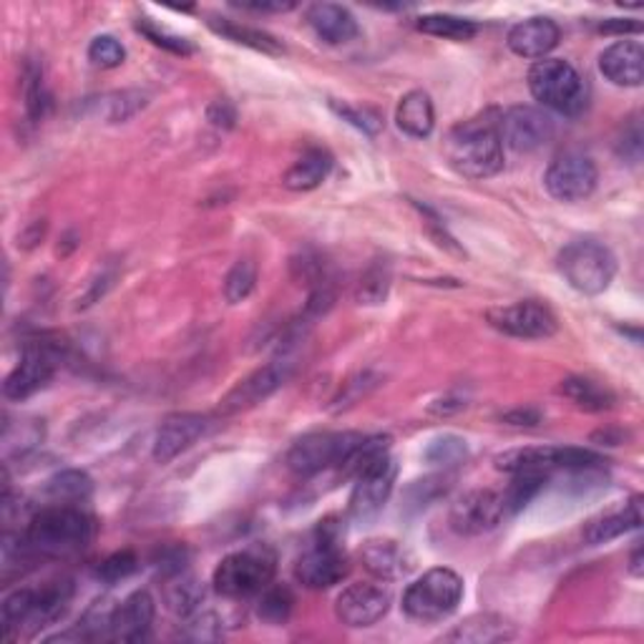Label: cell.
Returning a JSON list of instances; mask_svg holds the SVG:
<instances>
[{
	"mask_svg": "<svg viewBox=\"0 0 644 644\" xmlns=\"http://www.w3.org/2000/svg\"><path fill=\"white\" fill-rule=\"evenodd\" d=\"M96 537V519L76 503H53L33 513L25 527V544L41 557H71L84 551Z\"/></svg>",
	"mask_w": 644,
	"mask_h": 644,
	"instance_id": "cell-1",
	"label": "cell"
},
{
	"mask_svg": "<svg viewBox=\"0 0 644 644\" xmlns=\"http://www.w3.org/2000/svg\"><path fill=\"white\" fill-rule=\"evenodd\" d=\"M448 167L468 179H489L503 169V144L491 118H468L446 134Z\"/></svg>",
	"mask_w": 644,
	"mask_h": 644,
	"instance_id": "cell-2",
	"label": "cell"
},
{
	"mask_svg": "<svg viewBox=\"0 0 644 644\" xmlns=\"http://www.w3.org/2000/svg\"><path fill=\"white\" fill-rule=\"evenodd\" d=\"M73 600V584L69 579L63 582H49L39 589H15L6 596L3 610V632L6 637H15V634H35L49 624L59 622L63 614L69 612V604Z\"/></svg>",
	"mask_w": 644,
	"mask_h": 644,
	"instance_id": "cell-3",
	"label": "cell"
},
{
	"mask_svg": "<svg viewBox=\"0 0 644 644\" xmlns=\"http://www.w3.org/2000/svg\"><path fill=\"white\" fill-rule=\"evenodd\" d=\"M529 91L541 106L577 116L586 106V84L564 59H541L529 69Z\"/></svg>",
	"mask_w": 644,
	"mask_h": 644,
	"instance_id": "cell-4",
	"label": "cell"
},
{
	"mask_svg": "<svg viewBox=\"0 0 644 644\" xmlns=\"http://www.w3.org/2000/svg\"><path fill=\"white\" fill-rule=\"evenodd\" d=\"M274 572H278L274 551L267 547H250L219 561L211 584H215L217 594L227 596V600H245V596H255L264 586H270Z\"/></svg>",
	"mask_w": 644,
	"mask_h": 644,
	"instance_id": "cell-5",
	"label": "cell"
},
{
	"mask_svg": "<svg viewBox=\"0 0 644 644\" xmlns=\"http://www.w3.org/2000/svg\"><path fill=\"white\" fill-rule=\"evenodd\" d=\"M464 600V579L454 569L436 567L413 582L403 594V612L416 622H440Z\"/></svg>",
	"mask_w": 644,
	"mask_h": 644,
	"instance_id": "cell-6",
	"label": "cell"
},
{
	"mask_svg": "<svg viewBox=\"0 0 644 644\" xmlns=\"http://www.w3.org/2000/svg\"><path fill=\"white\" fill-rule=\"evenodd\" d=\"M559 272L582 294H602L610 290L616 274V257L596 239H574L559 252Z\"/></svg>",
	"mask_w": 644,
	"mask_h": 644,
	"instance_id": "cell-7",
	"label": "cell"
},
{
	"mask_svg": "<svg viewBox=\"0 0 644 644\" xmlns=\"http://www.w3.org/2000/svg\"><path fill=\"white\" fill-rule=\"evenodd\" d=\"M606 464L600 454L574 446H531L513 448L496 458V468L506 474H554V471H592Z\"/></svg>",
	"mask_w": 644,
	"mask_h": 644,
	"instance_id": "cell-8",
	"label": "cell"
},
{
	"mask_svg": "<svg viewBox=\"0 0 644 644\" xmlns=\"http://www.w3.org/2000/svg\"><path fill=\"white\" fill-rule=\"evenodd\" d=\"M361 434H330V430H322V434H308L298 438L288 450V468L298 476H315L325 468H343L347 464L357 446L363 444Z\"/></svg>",
	"mask_w": 644,
	"mask_h": 644,
	"instance_id": "cell-9",
	"label": "cell"
},
{
	"mask_svg": "<svg viewBox=\"0 0 644 644\" xmlns=\"http://www.w3.org/2000/svg\"><path fill=\"white\" fill-rule=\"evenodd\" d=\"M491 328L519 340H547L559 330V320L549 305L539 300H521L513 305L489 310Z\"/></svg>",
	"mask_w": 644,
	"mask_h": 644,
	"instance_id": "cell-10",
	"label": "cell"
},
{
	"mask_svg": "<svg viewBox=\"0 0 644 644\" xmlns=\"http://www.w3.org/2000/svg\"><path fill=\"white\" fill-rule=\"evenodd\" d=\"M596 164L582 152H564L549 164L544 187L559 201H582L596 189Z\"/></svg>",
	"mask_w": 644,
	"mask_h": 644,
	"instance_id": "cell-11",
	"label": "cell"
},
{
	"mask_svg": "<svg viewBox=\"0 0 644 644\" xmlns=\"http://www.w3.org/2000/svg\"><path fill=\"white\" fill-rule=\"evenodd\" d=\"M351 574V559L340 541L318 539L294 564V577L308 589H330Z\"/></svg>",
	"mask_w": 644,
	"mask_h": 644,
	"instance_id": "cell-12",
	"label": "cell"
},
{
	"mask_svg": "<svg viewBox=\"0 0 644 644\" xmlns=\"http://www.w3.org/2000/svg\"><path fill=\"white\" fill-rule=\"evenodd\" d=\"M496 126H499L501 144L519 154L537 152L554 136V124H551V118L533 106L506 108Z\"/></svg>",
	"mask_w": 644,
	"mask_h": 644,
	"instance_id": "cell-13",
	"label": "cell"
},
{
	"mask_svg": "<svg viewBox=\"0 0 644 644\" xmlns=\"http://www.w3.org/2000/svg\"><path fill=\"white\" fill-rule=\"evenodd\" d=\"M395 468L391 454L375 458L373 464H367L361 474L355 476V489L351 494V513L357 521H367L378 517V511L388 501L395 484Z\"/></svg>",
	"mask_w": 644,
	"mask_h": 644,
	"instance_id": "cell-14",
	"label": "cell"
},
{
	"mask_svg": "<svg viewBox=\"0 0 644 644\" xmlns=\"http://www.w3.org/2000/svg\"><path fill=\"white\" fill-rule=\"evenodd\" d=\"M56 373V355L49 345H25L21 363L13 367L3 383V395L8 401H25L43 391Z\"/></svg>",
	"mask_w": 644,
	"mask_h": 644,
	"instance_id": "cell-15",
	"label": "cell"
},
{
	"mask_svg": "<svg viewBox=\"0 0 644 644\" xmlns=\"http://www.w3.org/2000/svg\"><path fill=\"white\" fill-rule=\"evenodd\" d=\"M292 373V365L288 361H272L267 363L260 371H255L247 375L245 381H239L232 391H229L222 403H219V411L232 416V413L255 408L257 403H262L270 398L274 391H280L284 383H288Z\"/></svg>",
	"mask_w": 644,
	"mask_h": 644,
	"instance_id": "cell-16",
	"label": "cell"
},
{
	"mask_svg": "<svg viewBox=\"0 0 644 644\" xmlns=\"http://www.w3.org/2000/svg\"><path fill=\"white\" fill-rule=\"evenodd\" d=\"M391 610V592L378 584H351L337 594L335 614L347 627H373Z\"/></svg>",
	"mask_w": 644,
	"mask_h": 644,
	"instance_id": "cell-17",
	"label": "cell"
},
{
	"mask_svg": "<svg viewBox=\"0 0 644 644\" xmlns=\"http://www.w3.org/2000/svg\"><path fill=\"white\" fill-rule=\"evenodd\" d=\"M506 519L503 499L496 491H471L450 509V529L461 537H478L499 527Z\"/></svg>",
	"mask_w": 644,
	"mask_h": 644,
	"instance_id": "cell-18",
	"label": "cell"
},
{
	"mask_svg": "<svg viewBox=\"0 0 644 644\" xmlns=\"http://www.w3.org/2000/svg\"><path fill=\"white\" fill-rule=\"evenodd\" d=\"M207 434V418L199 413H174L162 423L154 438V461L169 464Z\"/></svg>",
	"mask_w": 644,
	"mask_h": 644,
	"instance_id": "cell-19",
	"label": "cell"
},
{
	"mask_svg": "<svg viewBox=\"0 0 644 644\" xmlns=\"http://www.w3.org/2000/svg\"><path fill=\"white\" fill-rule=\"evenodd\" d=\"M361 561L367 572L375 579H383V582H395V579L408 577L413 567H416V559H413L411 551L395 539L365 541L361 547Z\"/></svg>",
	"mask_w": 644,
	"mask_h": 644,
	"instance_id": "cell-20",
	"label": "cell"
},
{
	"mask_svg": "<svg viewBox=\"0 0 644 644\" xmlns=\"http://www.w3.org/2000/svg\"><path fill=\"white\" fill-rule=\"evenodd\" d=\"M600 71L622 89H637L644 81V49L637 41H616L600 53Z\"/></svg>",
	"mask_w": 644,
	"mask_h": 644,
	"instance_id": "cell-21",
	"label": "cell"
},
{
	"mask_svg": "<svg viewBox=\"0 0 644 644\" xmlns=\"http://www.w3.org/2000/svg\"><path fill=\"white\" fill-rule=\"evenodd\" d=\"M559 25L547 15H533L513 25L509 31V49L521 59H533L541 61L547 59V53H551L559 45Z\"/></svg>",
	"mask_w": 644,
	"mask_h": 644,
	"instance_id": "cell-22",
	"label": "cell"
},
{
	"mask_svg": "<svg viewBox=\"0 0 644 644\" xmlns=\"http://www.w3.org/2000/svg\"><path fill=\"white\" fill-rule=\"evenodd\" d=\"M154 600L146 589L128 594L122 604H116L112 622V640L116 642H139L146 640L154 624Z\"/></svg>",
	"mask_w": 644,
	"mask_h": 644,
	"instance_id": "cell-23",
	"label": "cell"
},
{
	"mask_svg": "<svg viewBox=\"0 0 644 644\" xmlns=\"http://www.w3.org/2000/svg\"><path fill=\"white\" fill-rule=\"evenodd\" d=\"M308 23H310V29L318 33V39L330 45L351 43L357 35L355 15L347 11L345 6H337V3L310 6Z\"/></svg>",
	"mask_w": 644,
	"mask_h": 644,
	"instance_id": "cell-24",
	"label": "cell"
},
{
	"mask_svg": "<svg viewBox=\"0 0 644 644\" xmlns=\"http://www.w3.org/2000/svg\"><path fill=\"white\" fill-rule=\"evenodd\" d=\"M640 527H642V499L634 496V499L630 503H624L620 511L602 513V517L589 521L584 529V541L592 547L606 544V541L620 539L622 533Z\"/></svg>",
	"mask_w": 644,
	"mask_h": 644,
	"instance_id": "cell-25",
	"label": "cell"
},
{
	"mask_svg": "<svg viewBox=\"0 0 644 644\" xmlns=\"http://www.w3.org/2000/svg\"><path fill=\"white\" fill-rule=\"evenodd\" d=\"M395 122H398V128L403 134L413 136V139H426L436 126L434 101H430L426 91L420 89L408 91V94L398 101Z\"/></svg>",
	"mask_w": 644,
	"mask_h": 644,
	"instance_id": "cell-26",
	"label": "cell"
},
{
	"mask_svg": "<svg viewBox=\"0 0 644 644\" xmlns=\"http://www.w3.org/2000/svg\"><path fill=\"white\" fill-rule=\"evenodd\" d=\"M513 637H517V630H513V624L506 622L503 616L476 614V616H468L466 622L456 624V630H450L444 640L464 642V644H494V642H506Z\"/></svg>",
	"mask_w": 644,
	"mask_h": 644,
	"instance_id": "cell-27",
	"label": "cell"
},
{
	"mask_svg": "<svg viewBox=\"0 0 644 644\" xmlns=\"http://www.w3.org/2000/svg\"><path fill=\"white\" fill-rule=\"evenodd\" d=\"M330 172H333V156L325 149L312 146V149H308L288 172H284L282 184L290 191H310L318 189L320 184L328 179Z\"/></svg>",
	"mask_w": 644,
	"mask_h": 644,
	"instance_id": "cell-28",
	"label": "cell"
},
{
	"mask_svg": "<svg viewBox=\"0 0 644 644\" xmlns=\"http://www.w3.org/2000/svg\"><path fill=\"white\" fill-rule=\"evenodd\" d=\"M559 393L574 403L577 408H582L586 413H604L614 408V393L606 388V385L596 383L592 378H584V375H569L559 383Z\"/></svg>",
	"mask_w": 644,
	"mask_h": 644,
	"instance_id": "cell-29",
	"label": "cell"
},
{
	"mask_svg": "<svg viewBox=\"0 0 644 644\" xmlns=\"http://www.w3.org/2000/svg\"><path fill=\"white\" fill-rule=\"evenodd\" d=\"M209 29L225 35L227 41L239 43V45H247V49H255L260 53H267V56H280L284 51L282 43L274 39V35L264 33L260 29H250V25H239L235 21H229V18H209Z\"/></svg>",
	"mask_w": 644,
	"mask_h": 644,
	"instance_id": "cell-30",
	"label": "cell"
},
{
	"mask_svg": "<svg viewBox=\"0 0 644 644\" xmlns=\"http://www.w3.org/2000/svg\"><path fill=\"white\" fill-rule=\"evenodd\" d=\"M164 600H167L169 610L179 616H189L199 610L201 600H205V586L199 584L197 577H191L187 569L179 574L167 577L164 584Z\"/></svg>",
	"mask_w": 644,
	"mask_h": 644,
	"instance_id": "cell-31",
	"label": "cell"
},
{
	"mask_svg": "<svg viewBox=\"0 0 644 644\" xmlns=\"http://www.w3.org/2000/svg\"><path fill=\"white\" fill-rule=\"evenodd\" d=\"M416 29L420 33L436 35V39H446V41H456V43H466L476 39L478 25L468 18L461 15H450V13H428L420 15L416 21Z\"/></svg>",
	"mask_w": 644,
	"mask_h": 644,
	"instance_id": "cell-32",
	"label": "cell"
},
{
	"mask_svg": "<svg viewBox=\"0 0 644 644\" xmlns=\"http://www.w3.org/2000/svg\"><path fill=\"white\" fill-rule=\"evenodd\" d=\"M91 491H94V481L79 468H69L45 481V494L53 503H81L89 499Z\"/></svg>",
	"mask_w": 644,
	"mask_h": 644,
	"instance_id": "cell-33",
	"label": "cell"
},
{
	"mask_svg": "<svg viewBox=\"0 0 644 644\" xmlns=\"http://www.w3.org/2000/svg\"><path fill=\"white\" fill-rule=\"evenodd\" d=\"M294 606V594L290 592V586L284 584H270L260 592V600H257V616L270 627H280L290 620Z\"/></svg>",
	"mask_w": 644,
	"mask_h": 644,
	"instance_id": "cell-34",
	"label": "cell"
},
{
	"mask_svg": "<svg viewBox=\"0 0 644 644\" xmlns=\"http://www.w3.org/2000/svg\"><path fill=\"white\" fill-rule=\"evenodd\" d=\"M547 484V474H513V481L506 486V491H501L506 517L521 511L523 506L531 503L533 496H537Z\"/></svg>",
	"mask_w": 644,
	"mask_h": 644,
	"instance_id": "cell-35",
	"label": "cell"
},
{
	"mask_svg": "<svg viewBox=\"0 0 644 644\" xmlns=\"http://www.w3.org/2000/svg\"><path fill=\"white\" fill-rule=\"evenodd\" d=\"M23 89H25V114L31 122H43L51 108V96L43 84V71L35 63H25L23 71Z\"/></svg>",
	"mask_w": 644,
	"mask_h": 644,
	"instance_id": "cell-36",
	"label": "cell"
},
{
	"mask_svg": "<svg viewBox=\"0 0 644 644\" xmlns=\"http://www.w3.org/2000/svg\"><path fill=\"white\" fill-rule=\"evenodd\" d=\"M391 290V264L375 262L371 270L363 274L361 288H357V302L361 305H383Z\"/></svg>",
	"mask_w": 644,
	"mask_h": 644,
	"instance_id": "cell-37",
	"label": "cell"
},
{
	"mask_svg": "<svg viewBox=\"0 0 644 644\" xmlns=\"http://www.w3.org/2000/svg\"><path fill=\"white\" fill-rule=\"evenodd\" d=\"M257 284V264L252 260L235 262L232 270L225 278V298L229 305H239L250 298Z\"/></svg>",
	"mask_w": 644,
	"mask_h": 644,
	"instance_id": "cell-38",
	"label": "cell"
},
{
	"mask_svg": "<svg viewBox=\"0 0 644 644\" xmlns=\"http://www.w3.org/2000/svg\"><path fill=\"white\" fill-rule=\"evenodd\" d=\"M468 456V446L461 436H438L423 450V458L436 466H456Z\"/></svg>",
	"mask_w": 644,
	"mask_h": 644,
	"instance_id": "cell-39",
	"label": "cell"
},
{
	"mask_svg": "<svg viewBox=\"0 0 644 644\" xmlns=\"http://www.w3.org/2000/svg\"><path fill=\"white\" fill-rule=\"evenodd\" d=\"M136 29H139V33H144L146 39H149L154 45H162V49L177 53V56H189V53H195V45H191L189 39H184V35H177V33L167 31V29H162V25L154 23L152 18H139Z\"/></svg>",
	"mask_w": 644,
	"mask_h": 644,
	"instance_id": "cell-40",
	"label": "cell"
},
{
	"mask_svg": "<svg viewBox=\"0 0 644 644\" xmlns=\"http://www.w3.org/2000/svg\"><path fill=\"white\" fill-rule=\"evenodd\" d=\"M330 108L340 116L345 118L347 124H353L355 128H361L363 134L367 136H375L381 134L383 128V116L375 112V108H367V106H353V104H340V101H330Z\"/></svg>",
	"mask_w": 644,
	"mask_h": 644,
	"instance_id": "cell-41",
	"label": "cell"
},
{
	"mask_svg": "<svg viewBox=\"0 0 644 644\" xmlns=\"http://www.w3.org/2000/svg\"><path fill=\"white\" fill-rule=\"evenodd\" d=\"M104 106H106V122L118 124V122H126V118H132L136 112H142L146 106V96L142 91H122V94H112L104 98Z\"/></svg>",
	"mask_w": 644,
	"mask_h": 644,
	"instance_id": "cell-42",
	"label": "cell"
},
{
	"mask_svg": "<svg viewBox=\"0 0 644 644\" xmlns=\"http://www.w3.org/2000/svg\"><path fill=\"white\" fill-rule=\"evenodd\" d=\"M124 59H126L124 45L108 33L96 35V39L91 41V45H89V61L98 69H116V66H122Z\"/></svg>",
	"mask_w": 644,
	"mask_h": 644,
	"instance_id": "cell-43",
	"label": "cell"
},
{
	"mask_svg": "<svg viewBox=\"0 0 644 644\" xmlns=\"http://www.w3.org/2000/svg\"><path fill=\"white\" fill-rule=\"evenodd\" d=\"M187 624H184V637L191 642H209L222 637V622H219L217 614L211 612H195L189 616H184Z\"/></svg>",
	"mask_w": 644,
	"mask_h": 644,
	"instance_id": "cell-44",
	"label": "cell"
},
{
	"mask_svg": "<svg viewBox=\"0 0 644 644\" xmlns=\"http://www.w3.org/2000/svg\"><path fill=\"white\" fill-rule=\"evenodd\" d=\"M381 383L378 375H373V373H361V375H355L353 381H347L343 385V391H340L337 398L333 401V411L340 413V411H347V408H353L355 403H361L367 393H371L375 385Z\"/></svg>",
	"mask_w": 644,
	"mask_h": 644,
	"instance_id": "cell-45",
	"label": "cell"
},
{
	"mask_svg": "<svg viewBox=\"0 0 644 644\" xmlns=\"http://www.w3.org/2000/svg\"><path fill=\"white\" fill-rule=\"evenodd\" d=\"M136 569H139V557H136L134 551L124 549L104 559V564L98 567V579H104L106 584H116V582H122V579L132 577Z\"/></svg>",
	"mask_w": 644,
	"mask_h": 644,
	"instance_id": "cell-46",
	"label": "cell"
},
{
	"mask_svg": "<svg viewBox=\"0 0 644 644\" xmlns=\"http://www.w3.org/2000/svg\"><path fill=\"white\" fill-rule=\"evenodd\" d=\"M413 207H416V209L420 211V217H423V225H426V229H428V232H430V237L436 239V245H438V247H444V250L454 252V255H466V252L461 250V247H458L456 239L448 235L446 225L440 222V217L436 215L434 209H430V207H423V205H418V201H413Z\"/></svg>",
	"mask_w": 644,
	"mask_h": 644,
	"instance_id": "cell-47",
	"label": "cell"
},
{
	"mask_svg": "<svg viewBox=\"0 0 644 644\" xmlns=\"http://www.w3.org/2000/svg\"><path fill=\"white\" fill-rule=\"evenodd\" d=\"M406 494H408V501L416 506V509H426L430 501L438 499L440 494H446V481L438 476L423 478V481H413Z\"/></svg>",
	"mask_w": 644,
	"mask_h": 644,
	"instance_id": "cell-48",
	"label": "cell"
},
{
	"mask_svg": "<svg viewBox=\"0 0 644 644\" xmlns=\"http://www.w3.org/2000/svg\"><path fill=\"white\" fill-rule=\"evenodd\" d=\"M616 154H620L622 159H627L630 164H637L642 159V126L637 118H632V122L624 126L620 142H616Z\"/></svg>",
	"mask_w": 644,
	"mask_h": 644,
	"instance_id": "cell-49",
	"label": "cell"
},
{
	"mask_svg": "<svg viewBox=\"0 0 644 644\" xmlns=\"http://www.w3.org/2000/svg\"><path fill=\"white\" fill-rule=\"evenodd\" d=\"M207 116H209V122L215 124V126H219V128H232L235 122H237L235 106L229 104L227 98L211 101V106L207 108Z\"/></svg>",
	"mask_w": 644,
	"mask_h": 644,
	"instance_id": "cell-50",
	"label": "cell"
},
{
	"mask_svg": "<svg viewBox=\"0 0 644 644\" xmlns=\"http://www.w3.org/2000/svg\"><path fill=\"white\" fill-rule=\"evenodd\" d=\"M235 6L245 8V11H255V13H284L294 8V3H282V0H257V3L245 0V3H235Z\"/></svg>",
	"mask_w": 644,
	"mask_h": 644,
	"instance_id": "cell-51",
	"label": "cell"
},
{
	"mask_svg": "<svg viewBox=\"0 0 644 644\" xmlns=\"http://www.w3.org/2000/svg\"><path fill=\"white\" fill-rule=\"evenodd\" d=\"M602 33H640L642 23L640 21H630V18H610V21L600 23Z\"/></svg>",
	"mask_w": 644,
	"mask_h": 644,
	"instance_id": "cell-52",
	"label": "cell"
},
{
	"mask_svg": "<svg viewBox=\"0 0 644 644\" xmlns=\"http://www.w3.org/2000/svg\"><path fill=\"white\" fill-rule=\"evenodd\" d=\"M503 420L511 423V426H537V423L541 420V413L533 408H517V411L506 413Z\"/></svg>",
	"mask_w": 644,
	"mask_h": 644,
	"instance_id": "cell-53",
	"label": "cell"
},
{
	"mask_svg": "<svg viewBox=\"0 0 644 644\" xmlns=\"http://www.w3.org/2000/svg\"><path fill=\"white\" fill-rule=\"evenodd\" d=\"M644 561H642V544L637 541V547H634V551H632V557H630V574L632 577H642L644 574Z\"/></svg>",
	"mask_w": 644,
	"mask_h": 644,
	"instance_id": "cell-54",
	"label": "cell"
}]
</instances>
